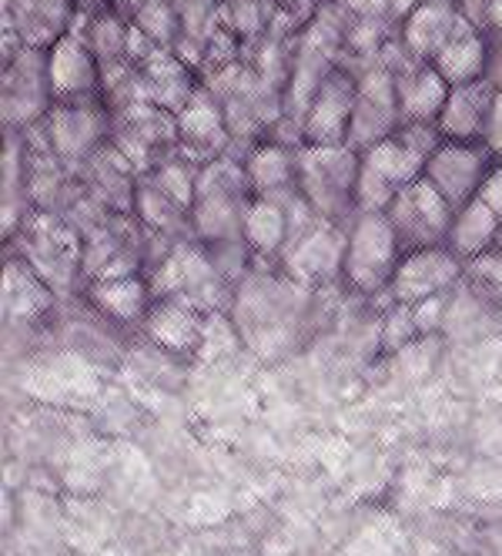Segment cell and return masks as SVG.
Instances as JSON below:
<instances>
[{
    "label": "cell",
    "instance_id": "6da1fadb",
    "mask_svg": "<svg viewBox=\"0 0 502 556\" xmlns=\"http://www.w3.org/2000/svg\"><path fill=\"white\" fill-rule=\"evenodd\" d=\"M252 198L255 191L242 157L221 154L215 162H205L195 185V205H191V225H195L198 242L208 245L221 238H239Z\"/></svg>",
    "mask_w": 502,
    "mask_h": 556
},
{
    "label": "cell",
    "instance_id": "7a4b0ae2",
    "mask_svg": "<svg viewBox=\"0 0 502 556\" xmlns=\"http://www.w3.org/2000/svg\"><path fill=\"white\" fill-rule=\"evenodd\" d=\"M362 151L352 144H301L298 191L316 215L349 225L356 218V178Z\"/></svg>",
    "mask_w": 502,
    "mask_h": 556
},
{
    "label": "cell",
    "instance_id": "3957f363",
    "mask_svg": "<svg viewBox=\"0 0 502 556\" xmlns=\"http://www.w3.org/2000/svg\"><path fill=\"white\" fill-rule=\"evenodd\" d=\"M406 249L385 212H356L349 222L342 278L359 295H385Z\"/></svg>",
    "mask_w": 502,
    "mask_h": 556
},
{
    "label": "cell",
    "instance_id": "277c9868",
    "mask_svg": "<svg viewBox=\"0 0 502 556\" xmlns=\"http://www.w3.org/2000/svg\"><path fill=\"white\" fill-rule=\"evenodd\" d=\"M345 245H349V225L316 215L312 222H305L301 228L292 231L288 249L282 252L279 265L285 268V275L295 286L316 289L342 275Z\"/></svg>",
    "mask_w": 502,
    "mask_h": 556
},
{
    "label": "cell",
    "instance_id": "5b68a950",
    "mask_svg": "<svg viewBox=\"0 0 502 556\" xmlns=\"http://www.w3.org/2000/svg\"><path fill=\"white\" fill-rule=\"evenodd\" d=\"M402 249H422V245H446V235L452 228L455 208L449 198L422 175L419 181L396 191L392 205L385 208Z\"/></svg>",
    "mask_w": 502,
    "mask_h": 556
},
{
    "label": "cell",
    "instance_id": "8992f818",
    "mask_svg": "<svg viewBox=\"0 0 502 556\" xmlns=\"http://www.w3.org/2000/svg\"><path fill=\"white\" fill-rule=\"evenodd\" d=\"M104 98L54 101L44 114V131L54 157L61 162H91L111 138V117Z\"/></svg>",
    "mask_w": 502,
    "mask_h": 556
},
{
    "label": "cell",
    "instance_id": "52a82bcc",
    "mask_svg": "<svg viewBox=\"0 0 502 556\" xmlns=\"http://www.w3.org/2000/svg\"><path fill=\"white\" fill-rule=\"evenodd\" d=\"M495 162L499 157L489 151L486 141H449V138H442V144L429 154V162H426V178L449 198L452 208H462V205H469L473 198H479V188H482V181Z\"/></svg>",
    "mask_w": 502,
    "mask_h": 556
},
{
    "label": "cell",
    "instance_id": "ba28073f",
    "mask_svg": "<svg viewBox=\"0 0 502 556\" xmlns=\"http://www.w3.org/2000/svg\"><path fill=\"white\" fill-rule=\"evenodd\" d=\"M54 108V91L48 77V51L24 48L4 67V125L24 128L44 122Z\"/></svg>",
    "mask_w": 502,
    "mask_h": 556
},
{
    "label": "cell",
    "instance_id": "9c48e42d",
    "mask_svg": "<svg viewBox=\"0 0 502 556\" xmlns=\"http://www.w3.org/2000/svg\"><path fill=\"white\" fill-rule=\"evenodd\" d=\"M466 271V262H462L449 245H422V249H409L392 275L389 286V302H402V305H419L433 295H446L459 278Z\"/></svg>",
    "mask_w": 502,
    "mask_h": 556
},
{
    "label": "cell",
    "instance_id": "30bf717a",
    "mask_svg": "<svg viewBox=\"0 0 502 556\" xmlns=\"http://www.w3.org/2000/svg\"><path fill=\"white\" fill-rule=\"evenodd\" d=\"M359 101V77L349 64H335L332 74L322 81L312 108H308L301 135L305 144H345L349 141L352 111Z\"/></svg>",
    "mask_w": 502,
    "mask_h": 556
},
{
    "label": "cell",
    "instance_id": "8fae6325",
    "mask_svg": "<svg viewBox=\"0 0 502 556\" xmlns=\"http://www.w3.org/2000/svg\"><path fill=\"white\" fill-rule=\"evenodd\" d=\"M48 77L54 101H81V98H101V61L88 37L81 34H61L48 48Z\"/></svg>",
    "mask_w": 502,
    "mask_h": 556
},
{
    "label": "cell",
    "instance_id": "7c38bea8",
    "mask_svg": "<svg viewBox=\"0 0 502 556\" xmlns=\"http://www.w3.org/2000/svg\"><path fill=\"white\" fill-rule=\"evenodd\" d=\"M178 151H184L202 165L231 151L224 104L208 85H202L191 104L178 114Z\"/></svg>",
    "mask_w": 502,
    "mask_h": 556
},
{
    "label": "cell",
    "instance_id": "4fadbf2b",
    "mask_svg": "<svg viewBox=\"0 0 502 556\" xmlns=\"http://www.w3.org/2000/svg\"><path fill=\"white\" fill-rule=\"evenodd\" d=\"M466 30H476V27L462 17L455 0H419L409 11V17L399 24L402 41L422 61H433L446 45H452L455 37H462Z\"/></svg>",
    "mask_w": 502,
    "mask_h": 556
},
{
    "label": "cell",
    "instance_id": "5bb4252c",
    "mask_svg": "<svg viewBox=\"0 0 502 556\" xmlns=\"http://www.w3.org/2000/svg\"><path fill=\"white\" fill-rule=\"evenodd\" d=\"M208 312L188 299H154L144 315V336L168 352H198Z\"/></svg>",
    "mask_w": 502,
    "mask_h": 556
},
{
    "label": "cell",
    "instance_id": "9a60e30c",
    "mask_svg": "<svg viewBox=\"0 0 502 556\" xmlns=\"http://www.w3.org/2000/svg\"><path fill=\"white\" fill-rule=\"evenodd\" d=\"M242 165L255 194L288 198L292 191H298V148L295 144H285L272 135H261L242 157Z\"/></svg>",
    "mask_w": 502,
    "mask_h": 556
},
{
    "label": "cell",
    "instance_id": "2e32d148",
    "mask_svg": "<svg viewBox=\"0 0 502 556\" xmlns=\"http://www.w3.org/2000/svg\"><path fill=\"white\" fill-rule=\"evenodd\" d=\"M492 101H495V85L489 77L473 85H455L449 88V98H446V108L439 114L436 128L449 141H486Z\"/></svg>",
    "mask_w": 502,
    "mask_h": 556
},
{
    "label": "cell",
    "instance_id": "e0dca14e",
    "mask_svg": "<svg viewBox=\"0 0 502 556\" xmlns=\"http://www.w3.org/2000/svg\"><path fill=\"white\" fill-rule=\"evenodd\" d=\"M138 67H141L144 98L171 114H181L202 88V81H195V67H188L171 48H158Z\"/></svg>",
    "mask_w": 502,
    "mask_h": 556
},
{
    "label": "cell",
    "instance_id": "ac0fdd59",
    "mask_svg": "<svg viewBox=\"0 0 502 556\" xmlns=\"http://www.w3.org/2000/svg\"><path fill=\"white\" fill-rule=\"evenodd\" d=\"M295 194L298 191H292L288 198H268V194L252 198L242 235H245L255 262H282V252L288 249V238H292L288 202Z\"/></svg>",
    "mask_w": 502,
    "mask_h": 556
},
{
    "label": "cell",
    "instance_id": "d6986e66",
    "mask_svg": "<svg viewBox=\"0 0 502 556\" xmlns=\"http://www.w3.org/2000/svg\"><path fill=\"white\" fill-rule=\"evenodd\" d=\"M88 302L111 323L138 326V323H144V315L154 302V292H151V282L144 271L121 275V278H91Z\"/></svg>",
    "mask_w": 502,
    "mask_h": 556
},
{
    "label": "cell",
    "instance_id": "ffe728a7",
    "mask_svg": "<svg viewBox=\"0 0 502 556\" xmlns=\"http://www.w3.org/2000/svg\"><path fill=\"white\" fill-rule=\"evenodd\" d=\"M396 85H399L402 122H422V125H436L439 122L452 85L429 61H415L409 71H402L396 77Z\"/></svg>",
    "mask_w": 502,
    "mask_h": 556
},
{
    "label": "cell",
    "instance_id": "44dd1931",
    "mask_svg": "<svg viewBox=\"0 0 502 556\" xmlns=\"http://www.w3.org/2000/svg\"><path fill=\"white\" fill-rule=\"evenodd\" d=\"M499 238H502V218L482 202V198H473L469 205L455 208L446 245L469 265L473 258L492 252L499 245Z\"/></svg>",
    "mask_w": 502,
    "mask_h": 556
},
{
    "label": "cell",
    "instance_id": "7402d4cb",
    "mask_svg": "<svg viewBox=\"0 0 502 556\" xmlns=\"http://www.w3.org/2000/svg\"><path fill=\"white\" fill-rule=\"evenodd\" d=\"M131 208L141 218V225L154 235H168V238H195V225H191V208L168 191H162L147 175H141L131 188Z\"/></svg>",
    "mask_w": 502,
    "mask_h": 556
},
{
    "label": "cell",
    "instance_id": "603a6c76",
    "mask_svg": "<svg viewBox=\"0 0 502 556\" xmlns=\"http://www.w3.org/2000/svg\"><path fill=\"white\" fill-rule=\"evenodd\" d=\"M489 34L486 30H466L462 37H455L452 45H446L429 64L446 77V81L455 85H473L489 77Z\"/></svg>",
    "mask_w": 502,
    "mask_h": 556
},
{
    "label": "cell",
    "instance_id": "cb8c5ba5",
    "mask_svg": "<svg viewBox=\"0 0 502 556\" xmlns=\"http://www.w3.org/2000/svg\"><path fill=\"white\" fill-rule=\"evenodd\" d=\"M51 302H54V289L34 271L30 262H21V258L8 262V271H4V308H8L11 319H17V323L41 319V315L51 308Z\"/></svg>",
    "mask_w": 502,
    "mask_h": 556
},
{
    "label": "cell",
    "instance_id": "d4e9b609",
    "mask_svg": "<svg viewBox=\"0 0 502 556\" xmlns=\"http://www.w3.org/2000/svg\"><path fill=\"white\" fill-rule=\"evenodd\" d=\"M399 125H402L399 104H385V101H372V98L359 94L356 111H352V125H349V141H345V144H352L356 151L365 154L378 141L396 135Z\"/></svg>",
    "mask_w": 502,
    "mask_h": 556
},
{
    "label": "cell",
    "instance_id": "484cf974",
    "mask_svg": "<svg viewBox=\"0 0 502 556\" xmlns=\"http://www.w3.org/2000/svg\"><path fill=\"white\" fill-rule=\"evenodd\" d=\"M134 27H141L158 48H171L181 34V14L178 0H147V4L131 17Z\"/></svg>",
    "mask_w": 502,
    "mask_h": 556
},
{
    "label": "cell",
    "instance_id": "4316f807",
    "mask_svg": "<svg viewBox=\"0 0 502 556\" xmlns=\"http://www.w3.org/2000/svg\"><path fill=\"white\" fill-rule=\"evenodd\" d=\"M396 185L378 175L372 165H359V178H356V212H385L396 198Z\"/></svg>",
    "mask_w": 502,
    "mask_h": 556
},
{
    "label": "cell",
    "instance_id": "83f0119b",
    "mask_svg": "<svg viewBox=\"0 0 502 556\" xmlns=\"http://www.w3.org/2000/svg\"><path fill=\"white\" fill-rule=\"evenodd\" d=\"M419 336L422 332H419V323H415V308L402 305V302H392V308L385 312V319H382V349L385 352H402Z\"/></svg>",
    "mask_w": 502,
    "mask_h": 556
},
{
    "label": "cell",
    "instance_id": "f1b7e54d",
    "mask_svg": "<svg viewBox=\"0 0 502 556\" xmlns=\"http://www.w3.org/2000/svg\"><path fill=\"white\" fill-rule=\"evenodd\" d=\"M469 275H473V282H476L482 292L502 299V252H499V249H492V252L473 258V262H469Z\"/></svg>",
    "mask_w": 502,
    "mask_h": 556
},
{
    "label": "cell",
    "instance_id": "f546056e",
    "mask_svg": "<svg viewBox=\"0 0 502 556\" xmlns=\"http://www.w3.org/2000/svg\"><path fill=\"white\" fill-rule=\"evenodd\" d=\"M479 198H482V202L502 218V157L492 165V172L486 175V181H482V188H479Z\"/></svg>",
    "mask_w": 502,
    "mask_h": 556
},
{
    "label": "cell",
    "instance_id": "4dcf8cb0",
    "mask_svg": "<svg viewBox=\"0 0 502 556\" xmlns=\"http://www.w3.org/2000/svg\"><path fill=\"white\" fill-rule=\"evenodd\" d=\"M338 4L356 14V17H378V21H392L389 14V0H338ZM396 24V21H392Z\"/></svg>",
    "mask_w": 502,
    "mask_h": 556
},
{
    "label": "cell",
    "instance_id": "1f68e13d",
    "mask_svg": "<svg viewBox=\"0 0 502 556\" xmlns=\"http://www.w3.org/2000/svg\"><path fill=\"white\" fill-rule=\"evenodd\" d=\"M486 144L495 157H502V85L495 88L492 114H489V128H486Z\"/></svg>",
    "mask_w": 502,
    "mask_h": 556
},
{
    "label": "cell",
    "instance_id": "d6a6232c",
    "mask_svg": "<svg viewBox=\"0 0 502 556\" xmlns=\"http://www.w3.org/2000/svg\"><path fill=\"white\" fill-rule=\"evenodd\" d=\"M419 4V0H389V14H392V21H396V27L409 17V11Z\"/></svg>",
    "mask_w": 502,
    "mask_h": 556
}]
</instances>
